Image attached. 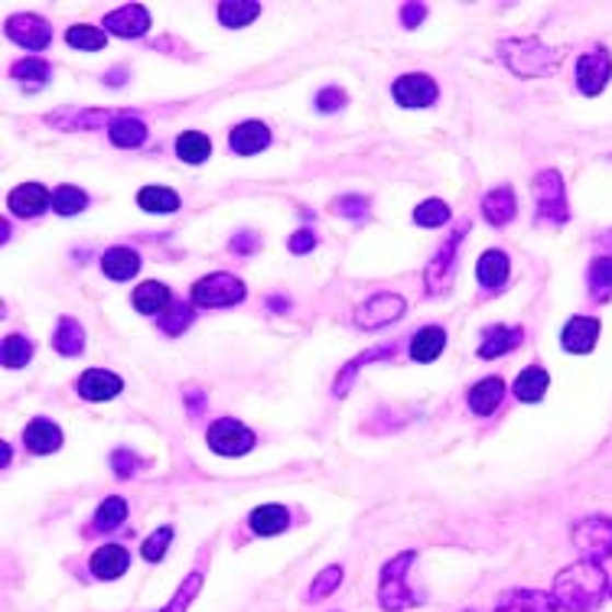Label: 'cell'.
<instances>
[{"instance_id":"obj_17","label":"cell","mask_w":612,"mask_h":612,"mask_svg":"<svg viewBox=\"0 0 612 612\" xmlns=\"http://www.w3.org/2000/svg\"><path fill=\"white\" fill-rule=\"evenodd\" d=\"M7 206L16 219H36L46 212V206H53V196L39 183H20L16 189H10Z\"/></svg>"},{"instance_id":"obj_4","label":"cell","mask_w":612,"mask_h":612,"mask_svg":"<svg viewBox=\"0 0 612 612\" xmlns=\"http://www.w3.org/2000/svg\"><path fill=\"white\" fill-rule=\"evenodd\" d=\"M534 189V222L538 226H567L570 222V206H567V183L561 176V170L547 166L531 180Z\"/></svg>"},{"instance_id":"obj_18","label":"cell","mask_w":612,"mask_h":612,"mask_svg":"<svg viewBox=\"0 0 612 612\" xmlns=\"http://www.w3.org/2000/svg\"><path fill=\"white\" fill-rule=\"evenodd\" d=\"M524 343V330L521 326H505V323H492L483 330L480 339V359H501L505 353H515Z\"/></svg>"},{"instance_id":"obj_37","label":"cell","mask_w":612,"mask_h":612,"mask_svg":"<svg viewBox=\"0 0 612 612\" xmlns=\"http://www.w3.org/2000/svg\"><path fill=\"white\" fill-rule=\"evenodd\" d=\"M137 206L143 212H157V216H166V212H176L180 209V196L166 186H143L137 193Z\"/></svg>"},{"instance_id":"obj_12","label":"cell","mask_w":612,"mask_h":612,"mask_svg":"<svg viewBox=\"0 0 612 612\" xmlns=\"http://www.w3.org/2000/svg\"><path fill=\"white\" fill-rule=\"evenodd\" d=\"M404 310H407L404 297H397V293H378V297H368L366 303L356 310V323L362 330H381L388 323H397L404 316Z\"/></svg>"},{"instance_id":"obj_7","label":"cell","mask_w":612,"mask_h":612,"mask_svg":"<svg viewBox=\"0 0 612 612\" xmlns=\"http://www.w3.org/2000/svg\"><path fill=\"white\" fill-rule=\"evenodd\" d=\"M247 287L235 277V274H226V270H216V274H206L203 280L193 284L189 297H193V307H206V310H219V307H235L245 300Z\"/></svg>"},{"instance_id":"obj_50","label":"cell","mask_w":612,"mask_h":612,"mask_svg":"<svg viewBox=\"0 0 612 612\" xmlns=\"http://www.w3.org/2000/svg\"><path fill=\"white\" fill-rule=\"evenodd\" d=\"M112 470H115L118 480H130V476L140 470V457L130 453V450H115V453H112Z\"/></svg>"},{"instance_id":"obj_27","label":"cell","mask_w":612,"mask_h":612,"mask_svg":"<svg viewBox=\"0 0 612 612\" xmlns=\"http://www.w3.org/2000/svg\"><path fill=\"white\" fill-rule=\"evenodd\" d=\"M229 143H232V150H235L239 157H254V153L267 150L270 130H267V124L261 122H242L229 134Z\"/></svg>"},{"instance_id":"obj_54","label":"cell","mask_w":612,"mask_h":612,"mask_svg":"<svg viewBox=\"0 0 612 612\" xmlns=\"http://www.w3.org/2000/svg\"><path fill=\"white\" fill-rule=\"evenodd\" d=\"M186 411H189V417H203L206 414V394H203V388H186Z\"/></svg>"},{"instance_id":"obj_5","label":"cell","mask_w":612,"mask_h":612,"mask_svg":"<svg viewBox=\"0 0 612 612\" xmlns=\"http://www.w3.org/2000/svg\"><path fill=\"white\" fill-rule=\"evenodd\" d=\"M570 541L580 551V561L607 564L612 557V518L610 515H587L570 528Z\"/></svg>"},{"instance_id":"obj_3","label":"cell","mask_w":612,"mask_h":612,"mask_svg":"<svg viewBox=\"0 0 612 612\" xmlns=\"http://www.w3.org/2000/svg\"><path fill=\"white\" fill-rule=\"evenodd\" d=\"M417 561V551H404L391 557L381 574H378V603L384 612H407L411 607H420L424 597H417L407 584V574Z\"/></svg>"},{"instance_id":"obj_6","label":"cell","mask_w":612,"mask_h":612,"mask_svg":"<svg viewBox=\"0 0 612 612\" xmlns=\"http://www.w3.org/2000/svg\"><path fill=\"white\" fill-rule=\"evenodd\" d=\"M466 235H470V222L463 219V222L440 242L437 254L430 257V264H427V270H424V280H427V290H430L434 297H447L450 280H453V270H457L460 245H463Z\"/></svg>"},{"instance_id":"obj_51","label":"cell","mask_w":612,"mask_h":612,"mask_svg":"<svg viewBox=\"0 0 612 612\" xmlns=\"http://www.w3.org/2000/svg\"><path fill=\"white\" fill-rule=\"evenodd\" d=\"M316 245H320V239H316V232H313V229H300V232H293V235H290V242H287L290 254H310V251H313Z\"/></svg>"},{"instance_id":"obj_16","label":"cell","mask_w":612,"mask_h":612,"mask_svg":"<svg viewBox=\"0 0 612 612\" xmlns=\"http://www.w3.org/2000/svg\"><path fill=\"white\" fill-rule=\"evenodd\" d=\"M108 33L122 36V39H137L150 30V13L147 7L140 3H127V7H118L112 13H105V23H102Z\"/></svg>"},{"instance_id":"obj_20","label":"cell","mask_w":612,"mask_h":612,"mask_svg":"<svg viewBox=\"0 0 612 612\" xmlns=\"http://www.w3.org/2000/svg\"><path fill=\"white\" fill-rule=\"evenodd\" d=\"M79 394L85 401H112L118 397L124 388V381L115 374V371H105V368H89L82 378H79Z\"/></svg>"},{"instance_id":"obj_14","label":"cell","mask_w":612,"mask_h":612,"mask_svg":"<svg viewBox=\"0 0 612 612\" xmlns=\"http://www.w3.org/2000/svg\"><path fill=\"white\" fill-rule=\"evenodd\" d=\"M600 339V320L597 316H570L561 330V346L567 356H590Z\"/></svg>"},{"instance_id":"obj_24","label":"cell","mask_w":612,"mask_h":612,"mask_svg":"<svg viewBox=\"0 0 612 612\" xmlns=\"http://www.w3.org/2000/svg\"><path fill=\"white\" fill-rule=\"evenodd\" d=\"M173 300H176V297H173V293H170V287H166V284H160V280H143V284L134 290V297H130L134 310H137V313H143V316L166 313Z\"/></svg>"},{"instance_id":"obj_55","label":"cell","mask_w":612,"mask_h":612,"mask_svg":"<svg viewBox=\"0 0 612 612\" xmlns=\"http://www.w3.org/2000/svg\"><path fill=\"white\" fill-rule=\"evenodd\" d=\"M127 82V69H112L105 72V85H124Z\"/></svg>"},{"instance_id":"obj_43","label":"cell","mask_w":612,"mask_h":612,"mask_svg":"<svg viewBox=\"0 0 612 612\" xmlns=\"http://www.w3.org/2000/svg\"><path fill=\"white\" fill-rule=\"evenodd\" d=\"M339 584H343V567H339V564H330V567L320 570L316 580L310 584V590H307V603H320V600H326L330 593H336Z\"/></svg>"},{"instance_id":"obj_10","label":"cell","mask_w":612,"mask_h":612,"mask_svg":"<svg viewBox=\"0 0 612 612\" xmlns=\"http://www.w3.org/2000/svg\"><path fill=\"white\" fill-rule=\"evenodd\" d=\"M3 30H7V36H10L16 46H23V49H30V53L46 49L49 39H53V26H49V20H43L39 13H13V16L7 20Z\"/></svg>"},{"instance_id":"obj_45","label":"cell","mask_w":612,"mask_h":612,"mask_svg":"<svg viewBox=\"0 0 612 612\" xmlns=\"http://www.w3.org/2000/svg\"><path fill=\"white\" fill-rule=\"evenodd\" d=\"M414 222L420 229H440V226L450 222V206L443 199H427L414 209Z\"/></svg>"},{"instance_id":"obj_46","label":"cell","mask_w":612,"mask_h":612,"mask_svg":"<svg viewBox=\"0 0 612 612\" xmlns=\"http://www.w3.org/2000/svg\"><path fill=\"white\" fill-rule=\"evenodd\" d=\"M199 590H203V570H193V574L180 584L176 597H173V600H170L160 612H186L189 610V603L199 597Z\"/></svg>"},{"instance_id":"obj_22","label":"cell","mask_w":612,"mask_h":612,"mask_svg":"<svg viewBox=\"0 0 612 612\" xmlns=\"http://www.w3.org/2000/svg\"><path fill=\"white\" fill-rule=\"evenodd\" d=\"M483 216L492 229H505L518 216V199L511 186H495L483 196Z\"/></svg>"},{"instance_id":"obj_41","label":"cell","mask_w":612,"mask_h":612,"mask_svg":"<svg viewBox=\"0 0 612 612\" xmlns=\"http://www.w3.org/2000/svg\"><path fill=\"white\" fill-rule=\"evenodd\" d=\"M66 43H69L72 49H105V46H108V36H105V30H99V26L76 23V26L66 30Z\"/></svg>"},{"instance_id":"obj_25","label":"cell","mask_w":612,"mask_h":612,"mask_svg":"<svg viewBox=\"0 0 612 612\" xmlns=\"http://www.w3.org/2000/svg\"><path fill=\"white\" fill-rule=\"evenodd\" d=\"M89 567H92V574L99 580H118V577L127 574V567H130V554H127V547H122V544H105V547H99L92 554Z\"/></svg>"},{"instance_id":"obj_38","label":"cell","mask_w":612,"mask_h":612,"mask_svg":"<svg viewBox=\"0 0 612 612\" xmlns=\"http://www.w3.org/2000/svg\"><path fill=\"white\" fill-rule=\"evenodd\" d=\"M193 320H196L193 300H173L170 310L160 316V333L163 336H180V333H186L193 326Z\"/></svg>"},{"instance_id":"obj_59","label":"cell","mask_w":612,"mask_h":612,"mask_svg":"<svg viewBox=\"0 0 612 612\" xmlns=\"http://www.w3.org/2000/svg\"><path fill=\"white\" fill-rule=\"evenodd\" d=\"M610 597H612V577H610Z\"/></svg>"},{"instance_id":"obj_61","label":"cell","mask_w":612,"mask_h":612,"mask_svg":"<svg viewBox=\"0 0 612 612\" xmlns=\"http://www.w3.org/2000/svg\"><path fill=\"white\" fill-rule=\"evenodd\" d=\"M610 160H612V153H610Z\"/></svg>"},{"instance_id":"obj_56","label":"cell","mask_w":612,"mask_h":612,"mask_svg":"<svg viewBox=\"0 0 612 612\" xmlns=\"http://www.w3.org/2000/svg\"><path fill=\"white\" fill-rule=\"evenodd\" d=\"M267 307H270V310H280V313H287V310H290L287 297H267Z\"/></svg>"},{"instance_id":"obj_9","label":"cell","mask_w":612,"mask_h":612,"mask_svg":"<svg viewBox=\"0 0 612 612\" xmlns=\"http://www.w3.org/2000/svg\"><path fill=\"white\" fill-rule=\"evenodd\" d=\"M612 79V56L607 46H593L577 59V89L587 99H597Z\"/></svg>"},{"instance_id":"obj_47","label":"cell","mask_w":612,"mask_h":612,"mask_svg":"<svg viewBox=\"0 0 612 612\" xmlns=\"http://www.w3.org/2000/svg\"><path fill=\"white\" fill-rule=\"evenodd\" d=\"M170 544H173V528H170V524H163V528H157V531H153V534H150V538L140 544V554H143V561H147V564H160Z\"/></svg>"},{"instance_id":"obj_57","label":"cell","mask_w":612,"mask_h":612,"mask_svg":"<svg viewBox=\"0 0 612 612\" xmlns=\"http://www.w3.org/2000/svg\"><path fill=\"white\" fill-rule=\"evenodd\" d=\"M597 247L612 251V229H607V232H600V235H597Z\"/></svg>"},{"instance_id":"obj_28","label":"cell","mask_w":612,"mask_h":612,"mask_svg":"<svg viewBox=\"0 0 612 612\" xmlns=\"http://www.w3.org/2000/svg\"><path fill=\"white\" fill-rule=\"evenodd\" d=\"M247 524L257 538H274V534H284L290 528V511L284 505H257L251 511Z\"/></svg>"},{"instance_id":"obj_34","label":"cell","mask_w":612,"mask_h":612,"mask_svg":"<svg viewBox=\"0 0 612 612\" xmlns=\"http://www.w3.org/2000/svg\"><path fill=\"white\" fill-rule=\"evenodd\" d=\"M108 134H112V143H115V147L134 150V147H140V143L147 140V124L140 122L137 112H124L122 118L108 127Z\"/></svg>"},{"instance_id":"obj_49","label":"cell","mask_w":612,"mask_h":612,"mask_svg":"<svg viewBox=\"0 0 612 612\" xmlns=\"http://www.w3.org/2000/svg\"><path fill=\"white\" fill-rule=\"evenodd\" d=\"M349 105V95L343 92V89H323L320 95H316V112L320 115H336V112H343Z\"/></svg>"},{"instance_id":"obj_13","label":"cell","mask_w":612,"mask_h":612,"mask_svg":"<svg viewBox=\"0 0 612 612\" xmlns=\"http://www.w3.org/2000/svg\"><path fill=\"white\" fill-rule=\"evenodd\" d=\"M492 612H561V607H557L551 590L515 587V590H505L495 600V610Z\"/></svg>"},{"instance_id":"obj_11","label":"cell","mask_w":612,"mask_h":612,"mask_svg":"<svg viewBox=\"0 0 612 612\" xmlns=\"http://www.w3.org/2000/svg\"><path fill=\"white\" fill-rule=\"evenodd\" d=\"M122 115L124 112H112V108H59V112L46 115V124L76 134V130H99L105 124L112 127Z\"/></svg>"},{"instance_id":"obj_29","label":"cell","mask_w":612,"mask_h":612,"mask_svg":"<svg viewBox=\"0 0 612 612\" xmlns=\"http://www.w3.org/2000/svg\"><path fill=\"white\" fill-rule=\"evenodd\" d=\"M547 384H551V374L547 368L541 366H528L521 368V374L511 381V394L524 404H538L544 394H547Z\"/></svg>"},{"instance_id":"obj_32","label":"cell","mask_w":612,"mask_h":612,"mask_svg":"<svg viewBox=\"0 0 612 612\" xmlns=\"http://www.w3.org/2000/svg\"><path fill=\"white\" fill-rule=\"evenodd\" d=\"M10 76H13V82H20V89H23L26 95H33V92H39V89L49 82L53 66L43 62V59H20V62H13Z\"/></svg>"},{"instance_id":"obj_31","label":"cell","mask_w":612,"mask_h":612,"mask_svg":"<svg viewBox=\"0 0 612 612\" xmlns=\"http://www.w3.org/2000/svg\"><path fill=\"white\" fill-rule=\"evenodd\" d=\"M443 346H447V330L443 326H424L411 339V359L414 362H434V359H440Z\"/></svg>"},{"instance_id":"obj_26","label":"cell","mask_w":612,"mask_h":612,"mask_svg":"<svg viewBox=\"0 0 612 612\" xmlns=\"http://www.w3.org/2000/svg\"><path fill=\"white\" fill-rule=\"evenodd\" d=\"M394 349H397V343H388V346H381V349H366L362 356H356L353 362H346L343 371L336 374V384H333V394L336 397H346L349 394V388L356 384V374L368 366V362H381V359H391L394 356Z\"/></svg>"},{"instance_id":"obj_33","label":"cell","mask_w":612,"mask_h":612,"mask_svg":"<svg viewBox=\"0 0 612 612\" xmlns=\"http://www.w3.org/2000/svg\"><path fill=\"white\" fill-rule=\"evenodd\" d=\"M102 270L112 277V280H130L137 270H140V254L134 247H108L105 257H102Z\"/></svg>"},{"instance_id":"obj_53","label":"cell","mask_w":612,"mask_h":612,"mask_svg":"<svg viewBox=\"0 0 612 612\" xmlns=\"http://www.w3.org/2000/svg\"><path fill=\"white\" fill-rule=\"evenodd\" d=\"M257 245H261L257 232H239V235H235V239L229 242L232 254H254V251H257Z\"/></svg>"},{"instance_id":"obj_19","label":"cell","mask_w":612,"mask_h":612,"mask_svg":"<svg viewBox=\"0 0 612 612\" xmlns=\"http://www.w3.org/2000/svg\"><path fill=\"white\" fill-rule=\"evenodd\" d=\"M508 277H511V261H508V254H505L501 247H489V251L476 261V280H480L483 290L498 293V290L508 284Z\"/></svg>"},{"instance_id":"obj_8","label":"cell","mask_w":612,"mask_h":612,"mask_svg":"<svg viewBox=\"0 0 612 612\" xmlns=\"http://www.w3.org/2000/svg\"><path fill=\"white\" fill-rule=\"evenodd\" d=\"M206 443H209L212 453L235 460V457L251 453V447H254V434L247 430L242 420H235V417H222V420H216V424L206 430Z\"/></svg>"},{"instance_id":"obj_21","label":"cell","mask_w":612,"mask_h":612,"mask_svg":"<svg viewBox=\"0 0 612 612\" xmlns=\"http://www.w3.org/2000/svg\"><path fill=\"white\" fill-rule=\"evenodd\" d=\"M505 391H508V384H505V378H498V374H489V378L476 381V384L470 388V394H466L470 411L480 414V417H489V414L498 411V404L505 401Z\"/></svg>"},{"instance_id":"obj_2","label":"cell","mask_w":612,"mask_h":612,"mask_svg":"<svg viewBox=\"0 0 612 612\" xmlns=\"http://www.w3.org/2000/svg\"><path fill=\"white\" fill-rule=\"evenodd\" d=\"M564 46H547L534 36H508L498 39V59L518 79H547L564 62Z\"/></svg>"},{"instance_id":"obj_60","label":"cell","mask_w":612,"mask_h":612,"mask_svg":"<svg viewBox=\"0 0 612 612\" xmlns=\"http://www.w3.org/2000/svg\"><path fill=\"white\" fill-rule=\"evenodd\" d=\"M463 612H480V610H463Z\"/></svg>"},{"instance_id":"obj_44","label":"cell","mask_w":612,"mask_h":612,"mask_svg":"<svg viewBox=\"0 0 612 612\" xmlns=\"http://www.w3.org/2000/svg\"><path fill=\"white\" fill-rule=\"evenodd\" d=\"M0 353H3V356H0L3 368H23L30 359H33V346H30V339L20 336V333L7 336L3 346H0Z\"/></svg>"},{"instance_id":"obj_35","label":"cell","mask_w":612,"mask_h":612,"mask_svg":"<svg viewBox=\"0 0 612 612\" xmlns=\"http://www.w3.org/2000/svg\"><path fill=\"white\" fill-rule=\"evenodd\" d=\"M587 287L597 303H607L612 297V254H597L587 267Z\"/></svg>"},{"instance_id":"obj_58","label":"cell","mask_w":612,"mask_h":612,"mask_svg":"<svg viewBox=\"0 0 612 612\" xmlns=\"http://www.w3.org/2000/svg\"><path fill=\"white\" fill-rule=\"evenodd\" d=\"M0 453H3V457H0V466L7 470V466H10V443H0Z\"/></svg>"},{"instance_id":"obj_23","label":"cell","mask_w":612,"mask_h":612,"mask_svg":"<svg viewBox=\"0 0 612 612\" xmlns=\"http://www.w3.org/2000/svg\"><path fill=\"white\" fill-rule=\"evenodd\" d=\"M23 443H26L30 453L46 457V453H56V450L62 447V430H59L53 420L36 417V420L26 424V430H23Z\"/></svg>"},{"instance_id":"obj_15","label":"cell","mask_w":612,"mask_h":612,"mask_svg":"<svg viewBox=\"0 0 612 612\" xmlns=\"http://www.w3.org/2000/svg\"><path fill=\"white\" fill-rule=\"evenodd\" d=\"M394 102L401 108H427L437 102V82L430 76H420V72H411V76H401L391 89Z\"/></svg>"},{"instance_id":"obj_39","label":"cell","mask_w":612,"mask_h":612,"mask_svg":"<svg viewBox=\"0 0 612 612\" xmlns=\"http://www.w3.org/2000/svg\"><path fill=\"white\" fill-rule=\"evenodd\" d=\"M124 518H127V501L118 498V495H112V498H105V501L99 505V511H95V518H92V528H95L99 534H108V531H118V528H122Z\"/></svg>"},{"instance_id":"obj_30","label":"cell","mask_w":612,"mask_h":612,"mask_svg":"<svg viewBox=\"0 0 612 612\" xmlns=\"http://www.w3.org/2000/svg\"><path fill=\"white\" fill-rule=\"evenodd\" d=\"M53 349L59 356H69V359L82 356L85 353V330H82V323L72 320V316H62L59 326H56V333H53Z\"/></svg>"},{"instance_id":"obj_48","label":"cell","mask_w":612,"mask_h":612,"mask_svg":"<svg viewBox=\"0 0 612 612\" xmlns=\"http://www.w3.org/2000/svg\"><path fill=\"white\" fill-rule=\"evenodd\" d=\"M333 212L349 219V222H366L368 212H371V203H368V196H339L333 203Z\"/></svg>"},{"instance_id":"obj_52","label":"cell","mask_w":612,"mask_h":612,"mask_svg":"<svg viewBox=\"0 0 612 612\" xmlns=\"http://www.w3.org/2000/svg\"><path fill=\"white\" fill-rule=\"evenodd\" d=\"M424 20H427V7H424V3H404V7H401V23H404L407 30L420 26Z\"/></svg>"},{"instance_id":"obj_36","label":"cell","mask_w":612,"mask_h":612,"mask_svg":"<svg viewBox=\"0 0 612 612\" xmlns=\"http://www.w3.org/2000/svg\"><path fill=\"white\" fill-rule=\"evenodd\" d=\"M209 153H212V143H209L206 134H199V130H183V134L176 137V157H180L183 163L199 166V163L209 160Z\"/></svg>"},{"instance_id":"obj_1","label":"cell","mask_w":612,"mask_h":612,"mask_svg":"<svg viewBox=\"0 0 612 612\" xmlns=\"http://www.w3.org/2000/svg\"><path fill=\"white\" fill-rule=\"evenodd\" d=\"M551 593L561 612H600V607L610 600V574L603 564L574 561L554 577Z\"/></svg>"},{"instance_id":"obj_40","label":"cell","mask_w":612,"mask_h":612,"mask_svg":"<svg viewBox=\"0 0 612 612\" xmlns=\"http://www.w3.org/2000/svg\"><path fill=\"white\" fill-rule=\"evenodd\" d=\"M257 13H261V3H247V0H226V3H219V20H222V26H232V30L247 26Z\"/></svg>"},{"instance_id":"obj_42","label":"cell","mask_w":612,"mask_h":612,"mask_svg":"<svg viewBox=\"0 0 612 612\" xmlns=\"http://www.w3.org/2000/svg\"><path fill=\"white\" fill-rule=\"evenodd\" d=\"M85 206H89V196H85L79 186H59V189L53 193V209H56V216H62V219L85 212Z\"/></svg>"}]
</instances>
